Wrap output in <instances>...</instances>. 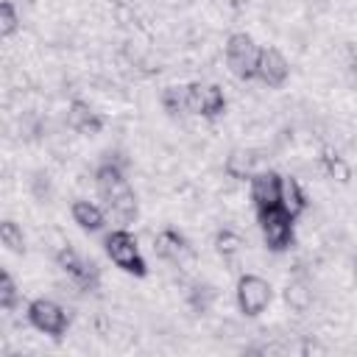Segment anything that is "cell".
<instances>
[{
  "instance_id": "cell-1",
  "label": "cell",
  "mask_w": 357,
  "mask_h": 357,
  "mask_svg": "<svg viewBox=\"0 0 357 357\" xmlns=\"http://www.w3.org/2000/svg\"><path fill=\"white\" fill-rule=\"evenodd\" d=\"M95 190L100 195V201H106V209L123 223H134L139 218V204H137V195L123 173V167L112 159L100 162L95 167Z\"/></svg>"
},
{
  "instance_id": "cell-2",
  "label": "cell",
  "mask_w": 357,
  "mask_h": 357,
  "mask_svg": "<svg viewBox=\"0 0 357 357\" xmlns=\"http://www.w3.org/2000/svg\"><path fill=\"white\" fill-rule=\"evenodd\" d=\"M103 251L112 259V265L120 268L123 273L137 276V279H145L148 276V262H145V257L139 251V243H137V237L126 226H117V229L106 231Z\"/></svg>"
},
{
  "instance_id": "cell-3",
  "label": "cell",
  "mask_w": 357,
  "mask_h": 357,
  "mask_svg": "<svg viewBox=\"0 0 357 357\" xmlns=\"http://www.w3.org/2000/svg\"><path fill=\"white\" fill-rule=\"evenodd\" d=\"M257 226H259L265 248L273 254H282L296 243V218L284 212L282 206L257 209Z\"/></svg>"
},
{
  "instance_id": "cell-4",
  "label": "cell",
  "mask_w": 357,
  "mask_h": 357,
  "mask_svg": "<svg viewBox=\"0 0 357 357\" xmlns=\"http://www.w3.org/2000/svg\"><path fill=\"white\" fill-rule=\"evenodd\" d=\"M226 67L234 78L240 81H254L257 78V61H259V45L254 42L251 33L234 31L226 39Z\"/></svg>"
},
{
  "instance_id": "cell-5",
  "label": "cell",
  "mask_w": 357,
  "mask_h": 357,
  "mask_svg": "<svg viewBox=\"0 0 357 357\" xmlns=\"http://www.w3.org/2000/svg\"><path fill=\"white\" fill-rule=\"evenodd\" d=\"M234 298H237V310L245 315V318H257L262 315L271 301H273V287L265 276L259 273H243L237 279V287H234Z\"/></svg>"
},
{
  "instance_id": "cell-6",
  "label": "cell",
  "mask_w": 357,
  "mask_h": 357,
  "mask_svg": "<svg viewBox=\"0 0 357 357\" xmlns=\"http://www.w3.org/2000/svg\"><path fill=\"white\" fill-rule=\"evenodd\" d=\"M25 315H28V324L36 332H42V335H47L53 340H61L67 335V329H70L67 310L59 301H53V298H33V301H28Z\"/></svg>"
},
{
  "instance_id": "cell-7",
  "label": "cell",
  "mask_w": 357,
  "mask_h": 357,
  "mask_svg": "<svg viewBox=\"0 0 357 357\" xmlns=\"http://www.w3.org/2000/svg\"><path fill=\"white\" fill-rule=\"evenodd\" d=\"M53 259H56V265L67 273V279H70L78 290H95V287H98V282H100V268H98L92 259L81 257L70 243H61V245L53 251Z\"/></svg>"
},
{
  "instance_id": "cell-8",
  "label": "cell",
  "mask_w": 357,
  "mask_h": 357,
  "mask_svg": "<svg viewBox=\"0 0 357 357\" xmlns=\"http://www.w3.org/2000/svg\"><path fill=\"white\" fill-rule=\"evenodd\" d=\"M226 109H229V100L218 84H201V81L187 84V112L190 114L218 120L220 114H226Z\"/></svg>"
},
{
  "instance_id": "cell-9",
  "label": "cell",
  "mask_w": 357,
  "mask_h": 357,
  "mask_svg": "<svg viewBox=\"0 0 357 357\" xmlns=\"http://www.w3.org/2000/svg\"><path fill=\"white\" fill-rule=\"evenodd\" d=\"M257 78L268 86V89H282L290 81V61L284 59V53L273 45H262L259 47V61H257Z\"/></svg>"
},
{
  "instance_id": "cell-10",
  "label": "cell",
  "mask_w": 357,
  "mask_h": 357,
  "mask_svg": "<svg viewBox=\"0 0 357 357\" xmlns=\"http://www.w3.org/2000/svg\"><path fill=\"white\" fill-rule=\"evenodd\" d=\"M153 254L165 262H173V265H190L192 262V245L187 243V237L176 229H162L156 237H153Z\"/></svg>"
},
{
  "instance_id": "cell-11",
  "label": "cell",
  "mask_w": 357,
  "mask_h": 357,
  "mask_svg": "<svg viewBox=\"0 0 357 357\" xmlns=\"http://www.w3.org/2000/svg\"><path fill=\"white\" fill-rule=\"evenodd\" d=\"M248 192L257 209L279 206L282 201V176L276 170H259L248 178Z\"/></svg>"
},
{
  "instance_id": "cell-12",
  "label": "cell",
  "mask_w": 357,
  "mask_h": 357,
  "mask_svg": "<svg viewBox=\"0 0 357 357\" xmlns=\"http://www.w3.org/2000/svg\"><path fill=\"white\" fill-rule=\"evenodd\" d=\"M67 128L81 134V137H98L103 131V117L86 100L73 98L70 106H67Z\"/></svg>"
},
{
  "instance_id": "cell-13",
  "label": "cell",
  "mask_w": 357,
  "mask_h": 357,
  "mask_svg": "<svg viewBox=\"0 0 357 357\" xmlns=\"http://www.w3.org/2000/svg\"><path fill=\"white\" fill-rule=\"evenodd\" d=\"M70 218L78 229H84L89 234H95L106 226V212L95 201H86V198H78V201L70 204Z\"/></svg>"
},
{
  "instance_id": "cell-14",
  "label": "cell",
  "mask_w": 357,
  "mask_h": 357,
  "mask_svg": "<svg viewBox=\"0 0 357 357\" xmlns=\"http://www.w3.org/2000/svg\"><path fill=\"white\" fill-rule=\"evenodd\" d=\"M279 206H282L284 212H290L293 218H298V215L307 212L310 198H307L304 187L298 184V178H293V176H282V201H279Z\"/></svg>"
},
{
  "instance_id": "cell-15",
  "label": "cell",
  "mask_w": 357,
  "mask_h": 357,
  "mask_svg": "<svg viewBox=\"0 0 357 357\" xmlns=\"http://www.w3.org/2000/svg\"><path fill=\"white\" fill-rule=\"evenodd\" d=\"M254 162H257L254 151H248V148H234V151L226 156L223 170H226V176H229V178L245 181V178H251V176L257 173V170H254Z\"/></svg>"
},
{
  "instance_id": "cell-16",
  "label": "cell",
  "mask_w": 357,
  "mask_h": 357,
  "mask_svg": "<svg viewBox=\"0 0 357 357\" xmlns=\"http://www.w3.org/2000/svg\"><path fill=\"white\" fill-rule=\"evenodd\" d=\"M284 304L293 310V312H307L312 307V290L304 279H290L284 284Z\"/></svg>"
},
{
  "instance_id": "cell-17",
  "label": "cell",
  "mask_w": 357,
  "mask_h": 357,
  "mask_svg": "<svg viewBox=\"0 0 357 357\" xmlns=\"http://www.w3.org/2000/svg\"><path fill=\"white\" fill-rule=\"evenodd\" d=\"M212 243H215V251H218L223 259H231V257H237V254L245 248V237H243L237 229H218Z\"/></svg>"
},
{
  "instance_id": "cell-18",
  "label": "cell",
  "mask_w": 357,
  "mask_h": 357,
  "mask_svg": "<svg viewBox=\"0 0 357 357\" xmlns=\"http://www.w3.org/2000/svg\"><path fill=\"white\" fill-rule=\"evenodd\" d=\"M159 103H162V109H165L170 117L184 114V112H187V84H184V86H181V84L165 86V89L159 92Z\"/></svg>"
},
{
  "instance_id": "cell-19",
  "label": "cell",
  "mask_w": 357,
  "mask_h": 357,
  "mask_svg": "<svg viewBox=\"0 0 357 357\" xmlns=\"http://www.w3.org/2000/svg\"><path fill=\"white\" fill-rule=\"evenodd\" d=\"M0 243L6 245V251H11V254H25V231H22V226L20 223H14V220H3L0 223Z\"/></svg>"
},
{
  "instance_id": "cell-20",
  "label": "cell",
  "mask_w": 357,
  "mask_h": 357,
  "mask_svg": "<svg viewBox=\"0 0 357 357\" xmlns=\"http://www.w3.org/2000/svg\"><path fill=\"white\" fill-rule=\"evenodd\" d=\"M324 170H326V176L332 178V181H337V184H349L351 181V165L340 156V153H324Z\"/></svg>"
},
{
  "instance_id": "cell-21",
  "label": "cell",
  "mask_w": 357,
  "mask_h": 357,
  "mask_svg": "<svg viewBox=\"0 0 357 357\" xmlns=\"http://www.w3.org/2000/svg\"><path fill=\"white\" fill-rule=\"evenodd\" d=\"M20 25H22V20L17 14V6L11 0H3L0 3V36L3 39H11L20 31Z\"/></svg>"
},
{
  "instance_id": "cell-22",
  "label": "cell",
  "mask_w": 357,
  "mask_h": 357,
  "mask_svg": "<svg viewBox=\"0 0 357 357\" xmlns=\"http://www.w3.org/2000/svg\"><path fill=\"white\" fill-rule=\"evenodd\" d=\"M20 301V290H17V282L8 271H0V310L3 312H11Z\"/></svg>"
},
{
  "instance_id": "cell-23",
  "label": "cell",
  "mask_w": 357,
  "mask_h": 357,
  "mask_svg": "<svg viewBox=\"0 0 357 357\" xmlns=\"http://www.w3.org/2000/svg\"><path fill=\"white\" fill-rule=\"evenodd\" d=\"M310 351H318V354H324L326 349H324V346H318V343H312V340H307V343H304V354H310Z\"/></svg>"
},
{
  "instance_id": "cell-24",
  "label": "cell",
  "mask_w": 357,
  "mask_h": 357,
  "mask_svg": "<svg viewBox=\"0 0 357 357\" xmlns=\"http://www.w3.org/2000/svg\"><path fill=\"white\" fill-rule=\"evenodd\" d=\"M349 73H351V78L357 81V53H354V56L349 59Z\"/></svg>"
},
{
  "instance_id": "cell-25",
  "label": "cell",
  "mask_w": 357,
  "mask_h": 357,
  "mask_svg": "<svg viewBox=\"0 0 357 357\" xmlns=\"http://www.w3.org/2000/svg\"><path fill=\"white\" fill-rule=\"evenodd\" d=\"M354 282H357V265H354Z\"/></svg>"
}]
</instances>
